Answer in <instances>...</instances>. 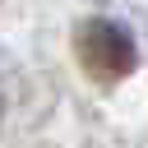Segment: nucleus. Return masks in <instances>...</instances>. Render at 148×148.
I'll return each instance as SVG.
<instances>
[{"label":"nucleus","instance_id":"2","mask_svg":"<svg viewBox=\"0 0 148 148\" xmlns=\"http://www.w3.org/2000/svg\"><path fill=\"white\" fill-rule=\"evenodd\" d=\"M0 106H5V88H0Z\"/></svg>","mask_w":148,"mask_h":148},{"label":"nucleus","instance_id":"1","mask_svg":"<svg viewBox=\"0 0 148 148\" xmlns=\"http://www.w3.org/2000/svg\"><path fill=\"white\" fill-rule=\"evenodd\" d=\"M79 65L97 79V83H116L134 69V42L125 28H116L111 18H88L79 28Z\"/></svg>","mask_w":148,"mask_h":148}]
</instances>
